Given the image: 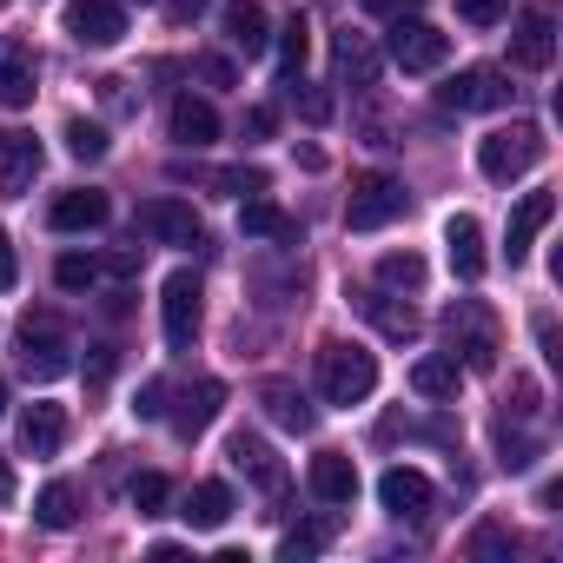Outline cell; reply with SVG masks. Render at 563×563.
<instances>
[{
	"label": "cell",
	"instance_id": "1",
	"mask_svg": "<svg viewBox=\"0 0 563 563\" xmlns=\"http://www.w3.org/2000/svg\"><path fill=\"white\" fill-rule=\"evenodd\" d=\"M319 391H325V405H365L378 391V358L345 339L319 345Z\"/></svg>",
	"mask_w": 563,
	"mask_h": 563
},
{
	"label": "cell",
	"instance_id": "2",
	"mask_svg": "<svg viewBox=\"0 0 563 563\" xmlns=\"http://www.w3.org/2000/svg\"><path fill=\"white\" fill-rule=\"evenodd\" d=\"M537 159H543V126H530V120L497 126V133H484V140H477V166H484V179H497V186L523 179Z\"/></svg>",
	"mask_w": 563,
	"mask_h": 563
},
{
	"label": "cell",
	"instance_id": "3",
	"mask_svg": "<svg viewBox=\"0 0 563 563\" xmlns=\"http://www.w3.org/2000/svg\"><path fill=\"white\" fill-rule=\"evenodd\" d=\"M391 34H385V54L405 67V74H438L444 60H451V34H438L431 21H418V14H405V21H385Z\"/></svg>",
	"mask_w": 563,
	"mask_h": 563
},
{
	"label": "cell",
	"instance_id": "4",
	"mask_svg": "<svg viewBox=\"0 0 563 563\" xmlns=\"http://www.w3.org/2000/svg\"><path fill=\"white\" fill-rule=\"evenodd\" d=\"M405 206H411V192H405V179H391V173H365V179L352 186V206H345V225H352V232H385L391 219H405Z\"/></svg>",
	"mask_w": 563,
	"mask_h": 563
},
{
	"label": "cell",
	"instance_id": "5",
	"mask_svg": "<svg viewBox=\"0 0 563 563\" xmlns=\"http://www.w3.org/2000/svg\"><path fill=\"white\" fill-rule=\"evenodd\" d=\"M444 339L464 352V365H471V372H490V365H497V319H490V306L457 299V306L444 312Z\"/></svg>",
	"mask_w": 563,
	"mask_h": 563
},
{
	"label": "cell",
	"instance_id": "6",
	"mask_svg": "<svg viewBox=\"0 0 563 563\" xmlns=\"http://www.w3.org/2000/svg\"><path fill=\"white\" fill-rule=\"evenodd\" d=\"M14 358H21V372H27L34 385H54V378L74 365V345H67V332H60L54 319H27L21 339H14Z\"/></svg>",
	"mask_w": 563,
	"mask_h": 563
},
{
	"label": "cell",
	"instance_id": "7",
	"mask_svg": "<svg viewBox=\"0 0 563 563\" xmlns=\"http://www.w3.org/2000/svg\"><path fill=\"white\" fill-rule=\"evenodd\" d=\"M133 232H146L153 245H179V252L206 245V225H199V212H192L186 199H146V206L133 212Z\"/></svg>",
	"mask_w": 563,
	"mask_h": 563
},
{
	"label": "cell",
	"instance_id": "8",
	"mask_svg": "<svg viewBox=\"0 0 563 563\" xmlns=\"http://www.w3.org/2000/svg\"><path fill=\"white\" fill-rule=\"evenodd\" d=\"M438 107H451V113H497V107H510V80L497 67H464V74H451L438 87Z\"/></svg>",
	"mask_w": 563,
	"mask_h": 563
},
{
	"label": "cell",
	"instance_id": "9",
	"mask_svg": "<svg viewBox=\"0 0 563 563\" xmlns=\"http://www.w3.org/2000/svg\"><path fill=\"white\" fill-rule=\"evenodd\" d=\"M159 325H166L173 352H192V339H199V272H173L159 286Z\"/></svg>",
	"mask_w": 563,
	"mask_h": 563
},
{
	"label": "cell",
	"instance_id": "10",
	"mask_svg": "<svg viewBox=\"0 0 563 563\" xmlns=\"http://www.w3.org/2000/svg\"><path fill=\"white\" fill-rule=\"evenodd\" d=\"M67 34L80 47H120L126 41V0H67Z\"/></svg>",
	"mask_w": 563,
	"mask_h": 563
},
{
	"label": "cell",
	"instance_id": "11",
	"mask_svg": "<svg viewBox=\"0 0 563 563\" xmlns=\"http://www.w3.org/2000/svg\"><path fill=\"white\" fill-rule=\"evenodd\" d=\"M225 457H232V471H245L265 497H278V490L292 484V477H286V464H278V451H272L265 438H252V431H232V438H225Z\"/></svg>",
	"mask_w": 563,
	"mask_h": 563
},
{
	"label": "cell",
	"instance_id": "12",
	"mask_svg": "<svg viewBox=\"0 0 563 563\" xmlns=\"http://www.w3.org/2000/svg\"><path fill=\"white\" fill-rule=\"evenodd\" d=\"M34 80H41V60L21 34H0V107H34Z\"/></svg>",
	"mask_w": 563,
	"mask_h": 563
},
{
	"label": "cell",
	"instance_id": "13",
	"mask_svg": "<svg viewBox=\"0 0 563 563\" xmlns=\"http://www.w3.org/2000/svg\"><path fill=\"white\" fill-rule=\"evenodd\" d=\"M378 504H385L391 517H424V510L438 504V490H431V477H424V471L391 464V471L378 477Z\"/></svg>",
	"mask_w": 563,
	"mask_h": 563
},
{
	"label": "cell",
	"instance_id": "14",
	"mask_svg": "<svg viewBox=\"0 0 563 563\" xmlns=\"http://www.w3.org/2000/svg\"><path fill=\"white\" fill-rule=\"evenodd\" d=\"M107 219H113V199H107V192H93V186L60 192V199L47 206V225H54V232H100Z\"/></svg>",
	"mask_w": 563,
	"mask_h": 563
},
{
	"label": "cell",
	"instance_id": "15",
	"mask_svg": "<svg viewBox=\"0 0 563 563\" xmlns=\"http://www.w3.org/2000/svg\"><path fill=\"white\" fill-rule=\"evenodd\" d=\"M556 219V192H523L517 199V212H510V232H504V252H510V265H523L530 258V245H537V232Z\"/></svg>",
	"mask_w": 563,
	"mask_h": 563
},
{
	"label": "cell",
	"instance_id": "16",
	"mask_svg": "<svg viewBox=\"0 0 563 563\" xmlns=\"http://www.w3.org/2000/svg\"><path fill=\"white\" fill-rule=\"evenodd\" d=\"M550 60H556V21H550V14H523L517 34H510V67L543 74Z\"/></svg>",
	"mask_w": 563,
	"mask_h": 563
},
{
	"label": "cell",
	"instance_id": "17",
	"mask_svg": "<svg viewBox=\"0 0 563 563\" xmlns=\"http://www.w3.org/2000/svg\"><path fill=\"white\" fill-rule=\"evenodd\" d=\"M219 405H225V385H219V378H199V385H186V391H179V405H173L166 418H173V431L192 444V438L219 418Z\"/></svg>",
	"mask_w": 563,
	"mask_h": 563
},
{
	"label": "cell",
	"instance_id": "18",
	"mask_svg": "<svg viewBox=\"0 0 563 563\" xmlns=\"http://www.w3.org/2000/svg\"><path fill=\"white\" fill-rule=\"evenodd\" d=\"M258 405H265V418H272L278 431H312V424H319L312 398H306L299 385H286V378H265V385H258Z\"/></svg>",
	"mask_w": 563,
	"mask_h": 563
},
{
	"label": "cell",
	"instance_id": "19",
	"mask_svg": "<svg viewBox=\"0 0 563 563\" xmlns=\"http://www.w3.org/2000/svg\"><path fill=\"white\" fill-rule=\"evenodd\" d=\"M306 484H312L319 504H352V497H358V464H352L345 451H319L312 471H306Z\"/></svg>",
	"mask_w": 563,
	"mask_h": 563
},
{
	"label": "cell",
	"instance_id": "20",
	"mask_svg": "<svg viewBox=\"0 0 563 563\" xmlns=\"http://www.w3.org/2000/svg\"><path fill=\"white\" fill-rule=\"evenodd\" d=\"M444 252H451V272L464 278V286H477V278H484V225L471 212H457L444 225Z\"/></svg>",
	"mask_w": 563,
	"mask_h": 563
},
{
	"label": "cell",
	"instance_id": "21",
	"mask_svg": "<svg viewBox=\"0 0 563 563\" xmlns=\"http://www.w3.org/2000/svg\"><path fill=\"white\" fill-rule=\"evenodd\" d=\"M67 444V411L60 405H27L21 411V451L27 457H60Z\"/></svg>",
	"mask_w": 563,
	"mask_h": 563
},
{
	"label": "cell",
	"instance_id": "22",
	"mask_svg": "<svg viewBox=\"0 0 563 563\" xmlns=\"http://www.w3.org/2000/svg\"><path fill=\"white\" fill-rule=\"evenodd\" d=\"M219 27H225V41H232L239 54H265V47H272V27H265V8H258V0H225V8H219Z\"/></svg>",
	"mask_w": 563,
	"mask_h": 563
},
{
	"label": "cell",
	"instance_id": "23",
	"mask_svg": "<svg viewBox=\"0 0 563 563\" xmlns=\"http://www.w3.org/2000/svg\"><path fill=\"white\" fill-rule=\"evenodd\" d=\"M41 173V140L34 133H0V192H27Z\"/></svg>",
	"mask_w": 563,
	"mask_h": 563
},
{
	"label": "cell",
	"instance_id": "24",
	"mask_svg": "<svg viewBox=\"0 0 563 563\" xmlns=\"http://www.w3.org/2000/svg\"><path fill=\"white\" fill-rule=\"evenodd\" d=\"M239 232H245V239H286V245H299V239H306L292 212H278V206H272V199H258V192L239 206Z\"/></svg>",
	"mask_w": 563,
	"mask_h": 563
},
{
	"label": "cell",
	"instance_id": "25",
	"mask_svg": "<svg viewBox=\"0 0 563 563\" xmlns=\"http://www.w3.org/2000/svg\"><path fill=\"white\" fill-rule=\"evenodd\" d=\"M173 140H179V146H212V140H219V113H212V100L179 93V100H173Z\"/></svg>",
	"mask_w": 563,
	"mask_h": 563
},
{
	"label": "cell",
	"instance_id": "26",
	"mask_svg": "<svg viewBox=\"0 0 563 563\" xmlns=\"http://www.w3.org/2000/svg\"><path fill=\"white\" fill-rule=\"evenodd\" d=\"M179 517H186L192 530H219V523L232 517V490H225L219 477H206V484L186 490V510H179Z\"/></svg>",
	"mask_w": 563,
	"mask_h": 563
},
{
	"label": "cell",
	"instance_id": "27",
	"mask_svg": "<svg viewBox=\"0 0 563 563\" xmlns=\"http://www.w3.org/2000/svg\"><path fill=\"white\" fill-rule=\"evenodd\" d=\"M358 306H365V319H372V325H378L385 339H418V312H411V299L398 306V299H391V292L378 286V292H365Z\"/></svg>",
	"mask_w": 563,
	"mask_h": 563
},
{
	"label": "cell",
	"instance_id": "28",
	"mask_svg": "<svg viewBox=\"0 0 563 563\" xmlns=\"http://www.w3.org/2000/svg\"><path fill=\"white\" fill-rule=\"evenodd\" d=\"M34 523H47V530H74V523H80V490H74L67 477H54V484L34 497Z\"/></svg>",
	"mask_w": 563,
	"mask_h": 563
},
{
	"label": "cell",
	"instance_id": "29",
	"mask_svg": "<svg viewBox=\"0 0 563 563\" xmlns=\"http://www.w3.org/2000/svg\"><path fill=\"white\" fill-rule=\"evenodd\" d=\"M411 391L431 398V405L457 398V358H418V365H411Z\"/></svg>",
	"mask_w": 563,
	"mask_h": 563
},
{
	"label": "cell",
	"instance_id": "30",
	"mask_svg": "<svg viewBox=\"0 0 563 563\" xmlns=\"http://www.w3.org/2000/svg\"><path fill=\"white\" fill-rule=\"evenodd\" d=\"M378 286L385 292H418L424 286V258L418 252H385L378 258Z\"/></svg>",
	"mask_w": 563,
	"mask_h": 563
},
{
	"label": "cell",
	"instance_id": "31",
	"mask_svg": "<svg viewBox=\"0 0 563 563\" xmlns=\"http://www.w3.org/2000/svg\"><path fill=\"white\" fill-rule=\"evenodd\" d=\"M339 74H345V80H358V87H372V80H378V54H372V41H365V34H339Z\"/></svg>",
	"mask_w": 563,
	"mask_h": 563
},
{
	"label": "cell",
	"instance_id": "32",
	"mask_svg": "<svg viewBox=\"0 0 563 563\" xmlns=\"http://www.w3.org/2000/svg\"><path fill=\"white\" fill-rule=\"evenodd\" d=\"M54 278H60V292H93L100 286V258L93 252H60Z\"/></svg>",
	"mask_w": 563,
	"mask_h": 563
},
{
	"label": "cell",
	"instance_id": "33",
	"mask_svg": "<svg viewBox=\"0 0 563 563\" xmlns=\"http://www.w3.org/2000/svg\"><path fill=\"white\" fill-rule=\"evenodd\" d=\"M306 54H312V27H306V14H299V21L278 27V60H286V80H299Z\"/></svg>",
	"mask_w": 563,
	"mask_h": 563
},
{
	"label": "cell",
	"instance_id": "34",
	"mask_svg": "<svg viewBox=\"0 0 563 563\" xmlns=\"http://www.w3.org/2000/svg\"><path fill=\"white\" fill-rule=\"evenodd\" d=\"M107 146H113L107 126H93V120H67V153H74V159L93 166V159H107Z\"/></svg>",
	"mask_w": 563,
	"mask_h": 563
},
{
	"label": "cell",
	"instance_id": "35",
	"mask_svg": "<svg viewBox=\"0 0 563 563\" xmlns=\"http://www.w3.org/2000/svg\"><path fill=\"white\" fill-rule=\"evenodd\" d=\"M325 537H332V523L286 530V537H278V556H286V563H306V556H319V550H325Z\"/></svg>",
	"mask_w": 563,
	"mask_h": 563
},
{
	"label": "cell",
	"instance_id": "36",
	"mask_svg": "<svg viewBox=\"0 0 563 563\" xmlns=\"http://www.w3.org/2000/svg\"><path fill=\"white\" fill-rule=\"evenodd\" d=\"M126 497H133V510H140V517H153V510H166V497H173V484H166L159 471H140V477L126 484Z\"/></svg>",
	"mask_w": 563,
	"mask_h": 563
},
{
	"label": "cell",
	"instance_id": "37",
	"mask_svg": "<svg viewBox=\"0 0 563 563\" xmlns=\"http://www.w3.org/2000/svg\"><path fill=\"white\" fill-rule=\"evenodd\" d=\"M457 21L464 27H497V21H510V0H457Z\"/></svg>",
	"mask_w": 563,
	"mask_h": 563
},
{
	"label": "cell",
	"instance_id": "38",
	"mask_svg": "<svg viewBox=\"0 0 563 563\" xmlns=\"http://www.w3.org/2000/svg\"><path fill=\"white\" fill-rule=\"evenodd\" d=\"M292 100H299V113H306L312 126H325V120H332V93H325V87H306V80H299V87H292Z\"/></svg>",
	"mask_w": 563,
	"mask_h": 563
},
{
	"label": "cell",
	"instance_id": "39",
	"mask_svg": "<svg viewBox=\"0 0 563 563\" xmlns=\"http://www.w3.org/2000/svg\"><path fill=\"white\" fill-rule=\"evenodd\" d=\"M192 74H199V80H206V87H232V80H239V74H232V60H225V54H199V60H192Z\"/></svg>",
	"mask_w": 563,
	"mask_h": 563
},
{
	"label": "cell",
	"instance_id": "40",
	"mask_svg": "<svg viewBox=\"0 0 563 563\" xmlns=\"http://www.w3.org/2000/svg\"><path fill=\"white\" fill-rule=\"evenodd\" d=\"M497 451H504L510 471H523V464L537 457V444H530V438H510V424H497Z\"/></svg>",
	"mask_w": 563,
	"mask_h": 563
},
{
	"label": "cell",
	"instance_id": "41",
	"mask_svg": "<svg viewBox=\"0 0 563 563\" xmlns=\"http://www.w3.org/2000/svg\"><path fill=\"white\" fill-rule=\"evenodd\" d=\"M358 8L372 14V21H405V14H418L424 0H358Z\"/></svg>",
	"mask_w": 563,
	"mask_h": 563
},
{
	"label": "cell",
	"instance_id": "42",
	"mask_svg": "<svg viewBox=\"0 0 563 563\" xmlns=\"http://www.w3.org/2000/svg\"><path fill=\"white\" fill-rule=\"evenodd\" d=\"M140 418H166V378H146L140 385V405H133Z\"/></svg>",
	"mask_w": 563,
	"mask_h": 563
},
{
	"label": "cell",
	"instance_id": "43",
	"mask_svg": "<svg viewBox=\"0 0 563 563\" xmlns=\"http://www.w3.org/2000/svg\"><path fill=\"white\" fill-rule=\"evenodd\" d=\"M504 550H510V537H504V530H490V523L471 537V556H504Z\"/></svg>",
	"mask_w": 563,
	"mask_h": 563
},
{
	"label": "cell",
	"instance_id": "44",
	"mask_svg": "<svg viewBox=\"0 0 563 563\" xmlns=\"http://www.w3.org/2000/svg\"><path fill=\"white\" fill-rule=\"evenodd\" d=\"M14 278H21V258H14V239L0 232V292H14Z\"/></svg>",
	"mask_w": 563,
	"mask_h": 563
},
{
	"label": "cell",
	"instance_id": "45",
	"mask_svg": "<svg viewBox=\"0 0 563 563\" xmlns=\"http://www.w3.org/2000/svg\"><path fill=\"white\" fill-rule=\"evenodd\" d=\"M272 126H278V113H272V107H252V113H245V133H252V140H265Z\"/></svg>",
	"mask_w": 563,
	"mask_h": 563
},
{
	"label": "cell",
	"instance_id": "46",
	"mask_svg": "<svg viewBox=\"0 0 563 563\" xmlns=\"http://www.w3.org/2000/svg\"><path fill=\"white\" fill-rule=\"evenodd\" d=\"M100 93H107V107H113V113H126V107H133V93H126V80H100Z\"/></svg>",
	"mask_w": 563,
	"mask_h": 563
},
{
	"label": "cell",
	"instance_id": "47",
	"mask_svg": "<svg viewBox=\"0 0 563 563\" xmlns=\"http://www.w3.org/2000/svg\"><path fill=\"white\" fill-rule=\"evenodd\" d=\"M8 504H14V464L0 457V510H8Z\"/></svg>",
	"mask_w": 563,
	"mask_h": 563
},
{
	"label": "cell",
	"instance_id": "48",
	"mask_svg": "<svg viewBox=\"0 0 563 563\" xmlns=\"http://www.w3.org/2000/svg\"><path fill=\"white\" fill-rule=\"evenodd\" d=\"M0 418H8V378H0Z\"/></svg>",
	"mask_w": 563,
	"mask_h": 563
},
{
	"label": "cell",
	"instance_id": "49",
	"mask_svg": "<svg viewBox=\"0 0 563 563\" xmlns=\"http://www.w3.org/2000/svg\"><path fill=\"white\" fill-rule=\"evenodd\" d=\"M140 8H153V0H140Z\"/></svg>",
	"mask_w": 563,
	"mask_h": 563
}]
</instances>
